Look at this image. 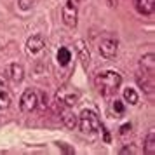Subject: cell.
Here are the masks:
<instances>
[{
	"label": "cell",
	"mask_w": 155,
	"mask_h": 155,
	"mask_svg": "<svg viewBox=\"0 0 155 155\" xmlns=\"http://www.w3.org/2000/svg\"><path fill=\"white\" fill-rule=\"evenodd\" d=\"M94 85L98 92L103 96V98H110L113 96L117 89L122 85V75L119 71H113V70H105L98 73L96 78H94Z\"/></svg>",
	"instance_id": "6da1fadb"
},
{
	"label": "cell",
	"mask_w": 155,
	"mask_h": 155,
	"mask_svg": "<svg viewBox=\"0 0 155 155\" xmlns=\"http://www.w3.org/2000/svg\"><path fill=\"white\" fill-rule=\"evenodd\" d=\"M77 127L84 134H96L98 131H101V120H99L96 112L85 108V110H82L80 115H78Z\"/></svg>",
	"instance_id": "7a4b0ae2"
},
{
	"label": "cell",
	"mask_w": 155,
	"mask_h": 155,
	"mask_svg": "<svg viewBox=\"0 0 155 155\" xmlns=\"http://www.w3.org/2000/svg\"><path fill=\"white\" fill-rule=\"evenodd\" d=\"M63 23L68 28H75L78 23V7L73 0H66L63 5Z\"/></svg>",
	"instance_id": "3957f363"
},
{
	"label": "cell",
	"mask_w": 155,
	"mask_h": 155,
	"mask_svg": "<svg viewBox=\"0 0 155 155\" xmlns=\"http://www.w3.org/2000/svg\"><path fill=\"white\" fill-rule=\"evenodd\" d=\"M38 105V94H37L33 89H26V91L21 94V99H19V106H21L23 112H33Z\"/></svg>",
	"instance_id": "277c9868"
},
{
	"label": "cell",
	"mask_w": 155,
	"mask_h": 155,
	"mask_svg": "<svg viewBox=\"0 0 155 155\" xmlns=\"http://www.w3.org/2000/svg\"><path fill=\"white\" fill-rule=\"evenodd\" d=\"M117 51H119V42H117L113 37H106V38H103V40L99 42V54L103 58L112 59V58H115Z\"/></svg>",
	"instance_id": "5b68a950"
},
{
	"label": "cell",
	"mask_w": 155,
	"mask_h": 155,
	"mask_svg": "<svg viewBox=\"0 0 155 155\" xmlns=\"http://www.w3.org/2000/svg\"><path fill=\"white\" fill-rule=\"evenodd\" d=\"M56 98H58V103H61V105L73 106V105H77V101H78V92L75 89H71V87H61L58 91Z\"/></svg>",
	"instance_id": "8992f818"
},
{
	"label": "cell",
	"mask_w": 155,
	"mask_h": 155,
	"mask_svg": "<svg viewBox=\"0 0 155 155\" xmlns=\"http://www.w3.org/2000/svg\"><path fill=\"white\" fill-rule=\"evenodd\" d=\"M45 47V40H44L42 35H31L28 38V42H26V52H28L30 56H37V54H40Z\"/></svg>",
	"instance_id": "52a82bcc"
},
{
	"label": "cell",
	"mask_w": 155,
	"mask_h": 155,
	"mask_svg": "<svg viewBox=\"0 0 155 155\" xmlns=\"http://www.w3.org/2000/svg\"><path fill=\"white\" fill-rule=\"evenodd\" d=\"M58 105H59V115H61L63 124L66 127H70V129H75L77 127V122H78V117H75V113L70 110V106L61 105V103H58Z\"/></svg>",
	"instance_id": "ba28073f"
},
{
	"label": "cell",
	"mask_w": 155,
	"mask_h": 155,
	"mask_svg": "<svg viewBox=\"0 0 155 155\" xmlns=\"http://www.w3.org/2000/svg\"><path fill=\"white\" fill-rule=\"evenodd\" d=\"M5 77L11 80V82H21L23 77H25V68H23L19 63H11L5 68Z\"/></svg>",
	"instance_id": "9c48e42d"
},
{
	"label": "cell",
	"mask_w": 155,
	"mask_h": 155,
	"mask_svg": "<svg viewBox=\"0 0 155 155\" xmlns=\"http://www.w3.org/2000/svg\"><path fill=\"white\" fill-rule=\"evenodd\" d=\"M136 82L140 85L141 89L148 94H152L153 92V75H150V73H145V71H138V75H136Z\"/></svg>",
	"instance_id": "30bf717a"
},
{
	"label": "cell",
	"mask_w": 155,
	"mask_h": 155,
	"mask_svg": "<svg viewBox=\"0 0 155 155\" xmlns=\"http://www.w3.org/2000/svg\"><path fill=\"white\" fill-rule=\"evenodd\" d=\"M75 49H77L78 61L84 64V68H89V61H91V52H89V49L85 47V42H84V40H77V42H75Z\"/></svg>",
	"instance_id": "8fae6325"
},
{
	"label": "cell",
	"mask_w": 155,
	"mask_h": 155,
	"mask_svg": "<svg viewBox=\"0 0 155 155\" xmlns=\"http://www.w3.org/2000/svg\"><path fill=\"white\" fill-rule=\"evenodd\" d=\"M133 2H134L136 11H138L140 14H143V16L152 14L153 9H155V0H133Z\"/></svg>",
	"instance_id": "7c38bea8"
},
{
	"label": "cell",
	"mask_w": 155,
	"mask_h": 155,
	"mask_svg": "<svg viewBox=\"0 0 155 155\" xmlns=\"http://www.w3.org/2000/svg\"><path fill=\"white\" fill-rule=\"evenodd\" d=\"M140 70L145 71V73H150V75H153V73H155V56L152 54V52L141 58V61H140Z\"/></svg>",
	"instance_id": "4fadbf2b"
},
{
	"label": "cell",
	"mask_w": 155,
	"mask_h": 155,
	"mask_svg": "<svg viewBox=\"0 0 155 155\" xmlns=\"http://www.w3.org/2000/svg\"><path fill=\"white\" fill-rule=\"evenodd\" d=\"M143 150H145L147 155H155V131L153 129L147 134V138H145V148Z\"/></svg>",
	"instance_id": "5bb4252c"
},
{
	"label": "cell",
	"mask_w": 155,
	"mask_h": 155,
	"mask_svg": "<svg viewBox=\"0 0 155 155\" xmlns=\"http://www.w3.org/2000/svg\"><path fill=\"white\" fill-rule=\"evenodd\" d=\"M122 96H124V101L129 103V105H138V101H140V96H138L136 89H133V87H126L122 91Z\"/></svg>",
	"instance_id": "9a60e30c"
},
{
	"label": "cell",
	"mask_w": 155,
	"mask_h": 155,
	"mask_svg": "<svg viewBox=\"0 0 155 155\" xmlns=\"http://www.w3.org/2000/svg\"><path fill=\"white\" fill-rule=\"evenodd\" d=\"M58 63L61 64V66H66V64L71 61V52L66 47H61V49L58 51Z\"/></svg>",
	"instance_id": "2e32d148"
},
{
	"label": "cell",
	"mask_w": 155,
	"mask_h": 155,
	"mask_svg": "<svg viewBox=\"0 0 155 155\" xmlns=\"http://www.w3.org/2000/svg\"><path fill=\"white\" fill-rule=\"evenodd\" d=\"M11 103H12L11 94H9L7 91H4V89H0V112H2V110H5V108H9Z\"/></svg>",
	"instance_id": "e0dca14e"
},
{
	"label": "cell",
	"mask_w": 155,
	"mask_h": 155,
	"mask_svg": "<svg viewBox=\"0 0 155 155\" xmlns=\"http://www.w3.org/2000/svg\"><path fill=\"white\" fill-rule=\"evenodd\" d=\"M112 108L115 113H124V103L122 101H119V99H115L112 103Z\"/></svg>",
	"instance_id": "ac0fdd59"
},
{
	"label": "cell",
	"mask_w": 155,
	"mask_h": 155,
	"mask_svg": "<svg viewBox=\"0 0 155 155\" xmlns=\"http://www.w3.org/2000/svg\"><path fill=\"white\" fill-rule=\"evenodd\" d=\"M19 7H21L23 11H28V9L31 7V0H19Z\"/></svg>",
	"instance_id": "d6986e66"
},
{
	"label": "cell",
	"mask_w": 155,
	"mask_h": 155,
	"mask_svg": "<svg viewBox=\"0 0 155 155\" xmlns=\"http://www.w3.org/2000/svg\"><path fill=\"white\" fill-rule=\"evenodd\" d=\"M129 131H131V124H126V126H122V127H120V134H122V136L129 134Z\"/></svg>",
	"instance_id": "ffe728a7"
},
{
	"label": "cell",
	"mask_w": 155,
	"mask_h": 155,
	"mask_svg": "<svg viewBox=\"0 0 155 155\" xmlns=\"http://www.w3.org/2000/svg\"><path fill=\"white\" fill-rule=\"evenodd\" d=\"M120 153H136V150H134L133 147H131V148L126 147V148H122V150H120Z\"/></svg>",
	"instance_id": "44dd1931"
},
{
	"label": "cell",
	"mask_w": 155,
	"mask_h": 155,
	"mask_svg": "<svg viewBox=\"0 0 155 155\" xmlns=\"http://www.w3.org/2000/svg\"><path fill=\"white\" fill-rule=\"evenodd\" d=\"M105 2L110 9H113V7H117V2H119V0H105Z\"/></svg>",
	"instance_id": "7402d4cb"
},
{
	"label": "cell",
	"mask_w": 155,
	"mask_h": 155,
	"mask_svg": "<svg viewBox=\"0 0 155 155\" xmlns=\"http://www.w3.org/2000/svg\"><path fill=\"white\" fill-rule=\"evenodd\" d=\"M73 2H75V4H80V2H82V0H73Z\"/></svg>",
	"instance_id": "603a6c76"
}]
</instances>
